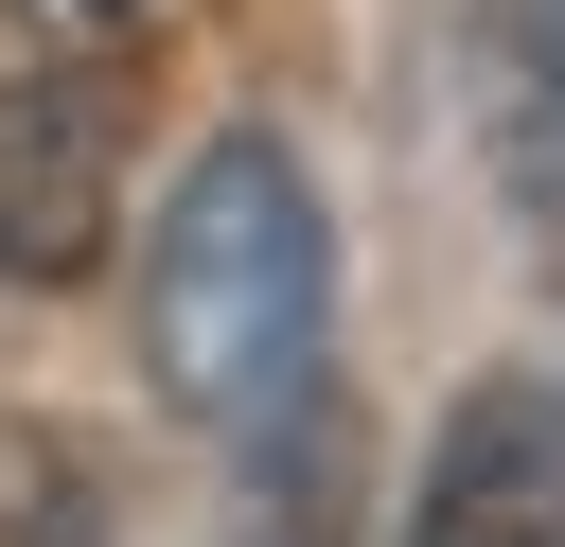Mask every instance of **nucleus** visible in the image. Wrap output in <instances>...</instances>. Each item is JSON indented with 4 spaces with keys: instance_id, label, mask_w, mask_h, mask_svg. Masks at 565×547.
Segmentation results:
<instances>
[{
    "instance_id": "3",
    "label": "nucleus",
    "mask_w": 565,
    "mask_h": 547,
    "mask_svg": "<svg viewBox=\"0 0 565 547\" xmlns=\"http://www.w3.org/2000/svg\"><path fill=\"white\" fill-rule=\"evenodd\" d=\"M406 547H565V371H494L441 406Z\"/></svg>"
},
{
    "instance_id": "1",
    "label": "nucleus",
    "mask_w": 565,
    "mask_h": 547,
    "mask_svg": "<svg viewBox=\"0 0 565 547\" xmlns=\"http://www.w3.org/2000/svg\"><path fill=\"white\" fill-rule=\"evenodd\" d=\"M318 335H335V247H318V194L265 124L194 141V176L159 194V282H141V353L194 423L265 441L300 388H318Z\"/></svg>"
},
{
    "instance_id": "2",
    "label": "nucleus",
    "mask_w": 565,
    "mask_h": 547,
    "mask_svg": "<svg viewBox=\"0 0 565 547\" xmlns=\"http://www.w3.org/2000/svg\"><path fill=\"white\" fill-rule=\"evenodd\" d=\"M124 212V88L106 71H0V282H88Z\"/></svg>"
},
{
    "instance_id": "4",
    "label": "nucleus",
    "mask_w": 565,
    "mask_h": 547,
    "mask_svg": "<svg viewBox=\"0 0 565 547\" xmlns=\"http://www.w3.org/2000/svg\"><path fill=\"white\" fill-rule=\"evenodd\" d=\"M477 124H494L512 247L565 282V0H477Z\"/></svg>"
}]
</instances>
